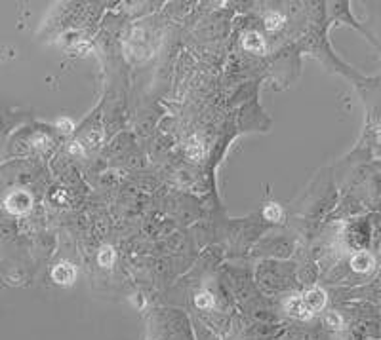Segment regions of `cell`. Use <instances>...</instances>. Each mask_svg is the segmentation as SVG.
<instances>
[{"mask_svg": "<svg viewBox=\"0 0 381 340\" xmlns=\"http://www.w3.org/2000/svg\"><path fill=\"white\" fill-rule=\"evenodd\" d=\"M33 206V200L27 192H13V194L8 196L6 200V209L10 213H15V215H21V213H27Z\"/></svg>", "mask_w": 381, "mask_h": 340, "instance_id": "6da1fadb", "label": "cell"}, {"mask_svg": "<svg viewBox=\"0 0 381 340\" xmlns=\"http://www.w3.org/2000/svg\"><path fill=\"white\" fill-rule=\"evenodd\" d=\"M301 298H303V302H305V306H307V310L311 314L320 312V310L326 306V293H324V289H320V287L309 289Z\"/></svg>", "mask_w": 381, "mask_h": 340, "instance_id": "7a4b0ae2", "label": "cell"}, {"mask_svg": "<svg viewBox=\"0 0 381 340\" xmlns=\"http://www.w3.org/2000/svg\"><path fill=\"white\" fill-rule=\"evenodd\" d=\"M52 278H54L55 283H59V285H71L74 281V278H76V270H74L73 264L61 262V264H57V266L54 268Z\"/></svg>", "mask_w": 381, "mask_h": 340, "instance_id": "3957f363", "label": "cell"}, {"mask_svg": "<svg viewBox=\"0 0 381 340\" xmlns=\"http://www.w3.org/2000/svg\"><path fill=\"white\" fill-rule=\"evenodd\" d=\"M286 312H288L292 317H297V319H309V317L313 316V314L307 310V306H305V302H303L301 297H292V298H288V302H286Z\"/></svg>", "mask_w": 381, "mask_h": 340, "instance_id": "277c9868", "label": "cell"}, {"mask_svg": "<svg viewBox=\"0 0 381 340\" xmlns=\"http://www.w3.org/2000/svg\"><path fill=\"white\" fill-rule=\"evenodd\" d=\"M351 266L355 272H360V274H366L370 272L372 268L376 266V260H374V256L366 253V251H360L357 255L351 258Z\"/></svg>", "mask_w": 381, "mask_h": 340, "instance_id": "5b68a950", "label": "cell"}, {"mask_svg": "<svg viewBox=\"0 0 381 340\" xmlns=\"http://www.w3.org/2000/svg\"><path fill=\"white\" fill-rule=\"evenodd\" d=\"M244 48L248 51H254V53H263L265 51V42H263V38L259 37L258 33H250L244 38Z\"/></svg>", "mask_w": 381, "mask_h": 340, "instance_id": "8992f818", "label": "cell"}, {"mask_svg": "<svg viewBox=\"0 0 381 340\" xmlns=\"http://www.w3.org/2000/svg\"><path fill=\"white\" fill-rule=\"evenodd\" d=\"M187 156L193 160V162H198V160H202V156H204V146H202V143L198 141L197 137H193V139L189 141V145H187Z\"/></svg>", "mask_w": 381, "mask_h": 340, "instance_id": "52a82bcc", "label": "cell"}, {"mask_svg": "<svg viewBox=\"0 0 381 340\" xmlns=\"http://www.w3.org/2000/svg\"><path fill=\"white\" fill-rule=\"evenodd\" d=\"M98 260H99V264H101L103 268H111L112 266V262H114V251H112L111 245H105V247H101Z\"/></svg>", "mask_w": 381, "mask_h": 340, "instance_id": "ba28073f", "label": "cell"}, {"mask_svg": "<svg viewBox=\"0 0 381 340\" xmlns=\"http://www.w3.org/2000/svg\"><path fill=\"white\" fill-rule=\"evenodd\" d=\"M263 217L267 220H272V222H278L282 219V209L278 204H267L265 209H263Z\"/></svg>", "mask_w": 381, "mask_h": 340, "instance_id": "9c48e42d", "label": "cell"}, {"mask_svg": "<svg viewBox=\"0 0 381 340\" xmlns=\"http://www.w3.org/2000/svg\"><path fill=\"white\" fill-rule=\"evenodd\" d=\"M282 23H284V17L276 12H271L269 15L265 17V27H267L269 31H276Z\"/></svg>", "mask_w": 381, "mask_h": 340, "instance_id": "30bf717a", "label": "cell"}, {"mask_svg": "<svg viewBox=\"0 0 381 340\" xmlns=\"http://www.w3.org/2000/svg\"><path fill=\"white\" fill-rule=\"evenodd\" d=\"M324 323L330 329H341L343 327V317L339 316L337 312H330L324 316Z\"/></svg>", "mask_w": 381, "mask_h": 340, "instance_id": "8fae6325", "label": "cell"}, {"mask_svg": "<svg viewBox=\"0 0 381 340\" xmlns=\"http://www.w3.org/2000/svg\"><path fill=\"white\" fill-rule=\"evenodd\" d=\"M195 304H197L200 310H208L214 306V297L210 295V293H200L197 295V298H195Z\"/></svg>", "mask_w": 381, "mask_h": 340, "instance_id": "7c38bea8", "label": "cell"}, {"mask_svg": "<svg viewBox=\"0 0 381 340\" xmlns=\"http://www.w3.org/2000/svg\"><path fill=\"white\" fill-rule=\"evenodd\" d=\"M101 139H103V133H101L99 129H94V131L88 133V145H92V146L101 145Z\"/></svg>", "mask_w": 381, "mask_h": 340, "instance_id": "4fadbf2b", "label": "cell"}, {"mask_svg": "<svg viewBox=\"0 0 381 340\" xmlns=\"http://www.w3.org/2000/svg\"><path fill=\"white\" fill-rule=\"evenodd\" d=\"M57 128H59L61 131H65V133H69V131H73L74 124L69 120V118H59V120H57Z\"/></svg>", "mask_w": 381, "mask_h": 340, "instance_id": "5bb4252c", "label": "cell"}, {"mask_svg": "<svg viewBox=\"0 0 381 340\" xmlns=\"http://www.w3.org/2000/svg\"><path fill=\"white\" fill-rule=\"evenodd\" d=\"M69 152H71V154H82V146H80V143H73V145L69 146Z\"/></svg>", "mask_w": 381, "mask_h": 340, "instance_id": "9a60e30c", "label": "cell"}]
</instances>
